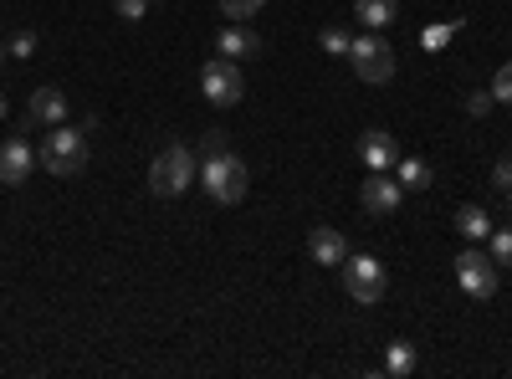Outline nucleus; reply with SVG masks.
Wrapping results in <instances>:
<instances>
[{
	"mask_svg": "<svg viewBox=\"0 0 512 379\" xmlns=\"http://www.w3.org/2000/svg\"><path fill=\"white\" fill-rule=\"evenodd\" d=\"M41 170H47L52 180H72L88 170V129H67V123H57V129H47V139H41Z\"/></svg>",
	"mask_w": 512,
	"mask_h": 379,
	"instance_id": "f257e3e1",
	"label": "nucleus"
},
{
	"mask_svg": "<svg viewBox=\"0 0 512 379\" xmlns=\"http://www.w3.org/2000/svg\"><path fill=\"white\" fill-rule=\"evenodd\" d=\"M195 180H200V159L185 144H164L154 154V164H149V190L164 195V200H180Z\"/></svg>",
	"mask_w": 512,
	"mask_h": 379,
	"instance_id": "f03ea898",
	"label": "nucleus"
},
{
	"mask_svg": "<svg viewBox=\"0 0 512 379\" xmlns=\"http://www.w3.org/2000/svg\"><path fill=\"white\" fill-rule=\"evenodd\" d=\"M200 185H205V195L216 200V205H236V200H246V190H251V170H246V159L241 154H216V159H200Z\"/></svg>",
	"mask_w": 512,
	"mask_h": 379,
	"instance_id": "7ed1b4c3",
	"label": "nucleus"
},
{
	"mask_svg": "<svg viewBox=\"0 0 512 379\" xmlns=\"http://www.w3.org/2000/svg\"><path fill=\"white\" fill-rule=\"evenodd\" d=\"M200 93L216 103V108H236L246 98V77H241V62L231 57H210L200 67Z\"/></svg>",
	"mask_w": 512,
	"mask_h": 379,
	"instance_id": "20e7f679",
	"label": "nucleus"
},
{
	"mask_svg": "<svg viewBox=\"0 0 512 379\" xmlns=\"http://www.w3.org/2000/svg\"><path fill=\"white\" fill-rule=\"evenodd\" d=\"M349 57H354V72L364 82H390L395 77V47L384 41L379 31H364L349 41Z\"/></svg>",
	"mask_w": 512,
	"mask_h": 379,
	"instance_id": "39448f33",
	"label": "nucleus"
},
{
	"mask_svg": "<svg viewBox=\"0 0 512 379\" xmlns=\"http://www.w3.org/2000/svg\"><path fill=\"white\" fill-rule=\"evenodd\" d=\"M456 282H461L466 298L487 303L492 292H497V262L482 257V251H461V257H456Z\"/></svg>",
	"mask_w": 512,
	"mask_h": 379,
	"instance_id": "423d86ee",
	"label": "nucleus"
},
{
	"mask_svg": "<svg viewBox=\"0 0 512 379\" xmlns=\"http://www.w3.org/2000/svg\"><path fill=\"white\" fill-rule=\"evenodd\" d=\"M344 287L354 303H379L384 298V267L379 257H344Z\"/></svg>",
	"mask_w": 512,
	"mask_h": 379,
	"instance_id": "0eeeda50",
	"label": "nucleus"
},
{
	"mask_svg": "<svg viewBox=\"0 0 512 379\" xmlns=\"http://www.w3.org/2000/svg\"><path fill=\"white\" fill-rule=\"evenodd\" d=\"M400 180H390V175H374L369 170V180L359 185V205L369 210V216H395V210H400Z\"/></svg>",
	"mask_w": 512,
	"mask_h": 379,
	"instance_id": "6e6552de",
	"label": "nucleus"
},
{
	"mask_svg": "<svg viewBox=\"0 0 512 379\" xmlns=\"http://www.w3.org/2000/svg\"><path fill=\"white\" fill-rule=\"evenodd\" d=\"M359 159L369 164L374 175H390V170H395V164H400L405 154H400L395 134H384V129H369V134H364V144H359Z\"/></svg>",
	"mask_w": 512,
	"mask_h": 379,
	"instance_id": "1a4fd4ad",
	"label": "nucleus"
},
{
	"mask_svg": "<svg viewBox=\"0 0 512 379\" xmlns=\"http://www.w3.org/2000/svg\"><path fill=\"white\" fill-rule=\"evenodd\" d=\"M36 170V154L26 139H6L0 144V185H26Z\"/></svg>",
	"mask_w": 512,
	"mask_h": 379,
	"instance_id": "9d476101",
	"label": "nucleus"
},
{
	"mask_svg": "<svg viewBox=\"0 0 512 379\" xmlns=\"http://www.w3.org/2000/svg\"><path fill=\"white\" fill-rule=\"evenodd\" d=\"M26 118L41 123V129H57V123H67V98L57 88H36L26 103Z\"/></svg>",
	"mask_w": 512,
	"mask_h": 379,
	"instance_id": "9b49d317",
	"label": "nucleus"
},
{
	"mask_svg": "<svg viewBox=\"0 0 512 379\" xmlns=\"http://www.w3.org/2000/svg\"><path fill=\"white\" fill-rule=\"evenodd\" d=\"M308 251H313V262H318V267H338V262L349 257V241H344V231H333V226H313Z\"/></svg>",
	"mask_w": 512,
	"mask_h": 379,
	"instance_id": "f8f14e48",
	"label": "nucleus"
},
{
	"mask_svg": "<svg viewBox=\"0 0 512 379\" xmlns=\"http://www.w3.org/2000/svg\"><path fill=\"white\" fill-rule=\"evenodd\" d=\"M216 52H221V57H231V62H246V57H262V36H256V31H246V26L236 21V26H226V31H221V41H216Z\"/></svg>",
	"mask_w": 512,
	"mask_h": 379,
	"instance_id": "ddd939ff",
	"label": "nucleus"
},
{
	"mask_svg": "<svg viewBox=\"0 0 512 379\" xmlns=\"http://www.w3.org/2000/svg\"><path fill=\"white\" fill-rule=\"evenodd\" d=\"M354 16H359L369 31H384V26L400 16V0H354Z\"/></svg>",
	"mask_w": 512,
	"mask_h": 379,
	"instance_id": "4468645a",
	"label": "nucleus"
},
{
	"mask_svg": "<svg viewBox=\"0 0 512 379\" xmlns=\"http://www.w3.org/2000/svg\"><path fill=\"white\" fill-rule=\"evenodd\" d=\"M456 231L472 236V241H487V236H492V216H487L482 205H461V210H456Z\"/></svg>",
	"mask_w": 512,
	"mask_h": 379,
	"instance_id": "2eb2a0df",
	"label": "nucleus"
},
{
	"mask_svg": "<svg viewBox=\"0 0 512 379\" xmlns=\"http://www.w3.org/2000/svg\"><path fill=\"white\" fill-rule=\"evenodd\" d=\"M395 175H400V190H431V164L425 159H400Z\"/></svg>",
	"mask_w": 512,
	"mask_h": 379,
	"instance_id": "dca6fc26",
	"label": "nucleus"
},
{
	"mask_svg": "<svg viewBox=\"0 0 512 379\" xmlns=\"http://www.w3.org/2000/svg\"><path fill=\"white\" fill-rule=\"evenodd\" d=\"M384 374L390 379L415 374V344H390V354H384Z\"/></svg>",
	"mask_w": 512,
	"mask_h": 379,
	"instance_id": "f3484780",
	"label": "nucleus"
},
{
	"mask_svg": "<svg viewBox=\"0 0 512 379\" xmlns=\"http://www.w3.org/2000/svg\"><path fill=\"white\" fill-rule=\"evenodd\" d=\"M487 241H492V262H502V267H512V226H502V231H492Z\"/></svg>",
	"mask_w": 512,
	"mask_h": 379,
	"instance_id": "a211bd4d",
	"label": "nucleus"
},
{
	"mask_svg": "<svg viewBox=\"0 0 512 379\" xmlns=\"http://www.w3.org/2000/svg\"><path fill=\"white\" fill-rule=\"evenodd\" d=\"M267 0H221V16H231V21H246V16H256Z\"/></svg>",
	"mask_w": 512,
	"mask_h": 379,
	"instance_id": "6ab92c4d",
	"label": "nucleus"
},
{
	"mask_svg": "<svg viewBox=\"0 0 512 379\" xmlns=\"http://www.w3.org/2000/svg\"><path fill=\"white\" fill-rule=\"evenodd\" d=\"M318 41H323V52H333V57H349V41H354V36H344L338 26H323V36H318Z\"/></svg>",
	"mask_w": 512,
	"mask_h": 379,
	"instance_id": "aec40b11",
	"label": "nucleus"
},
{
	"mask_svg": "<svg viewBox=\"0 0 512 379\" xmlns=\"http://www.w3.org/2000/svg\"><path fill=\"white\" fill-rule=\"evenodd\" d=\"M492 98L512 108V62H502V67H497V77H492Z\"/></svg>",
	"mask_w": 512,
	"mask_h": 379,
	"instance_id": "412c9836",
	"label": "nucleus"
},
{
	"mask_svg": "<svg viewBox=\"0 0 512 379\" xmlns=\"http://www.w3.org/2000/svg\"><path fill=\"white\" fill-rule=\"evenodd\" d=\"M226 139H231V134H221V129H210V134L200 139V159H216V154H226V149H231Z\"/></svg>",
	"mask_w": 512,
	"mask_h": 379,
	"instance_id": "4be33fe9",
	"label": "nucleus"
},
{
	"mask_svg": "<svg viewBox=\"0 0 512 379\" xmlns=\"http://www.w3.org/2000/svg\"><path fill=\"white\" fill-rule=\"evenodd\" d=\"M492 185H497V190H512V154H502V159L492 164Z\"/></svg>",
	"mask_w": 512,
	"mask_h": 379,
	"instance_id": "5701e85b",
	"label": "nucleus"
},
{
	"mask_svg": "<svg viewBox=\"0 0 512 379\" xmlns=\"http://www.w3.org/2000/svg\"><path fill=\"white\" fill-rule=\"evenodd\" d=\"M11 57H31L36 52V31H21V36H11V47H6Z\"/></svg>",
	"mask_w": 512,
	"mask_h": 379,
	"instance_id": "b1692460",
	"label": "nucleus"
},
{
	"mask_svg": "<svg viewBox=\"0 0 512 379\" xmlns=\"http://www.w3.org/2000/svg\"><path fill=\"white\" fill-rule=\"evenodd\" d=\"M144 11H149V0H118V16L123 21H144Z\"/></svg>",
	"mask_w": 512,
	"mask_h": 379,
	"instance_id": "393cba45",
	"label": "nucleus"
},
{
	"mask_svg": "<svg viewBox=\"0 0 512 379\" xmlns=\"http://www.w3.org/2000/svg\"><path fill=\"white\" fill-rule=\"evenodd\" d=\"M492 103H497L492 93H472V98H466V113H472V118H482V113H487Z\"/></svg>",
	"mask_w": 512,
	"mask_h": 379,
	"instance_id": "a878e982",
	"label": "nucleus"
},
{
	"mask_svg": "<svg viewBox=\"0 0 512 379\" xmlns=\"http://www.w3.org/2000/svg\"><path fill=\"white\" fill-rule=\"evenodd\" d=\"M6 108H11V103H6V93H0V118H6Z\"/></svg>",
	"mask_w": 512,
	"mask_h": 379,
	"instance_id": "bb28decb",
	"label": "nucleus"
},
{
	"mask_svg": "<svg viewBox=\"0 0 512 379\" xmlns=\"http://www.w3.org/2000/svg\"><path fill=\"white\" fill-rule=\"evenodd\" d=\"M6 57H11V52H6V47H0V67H6Z\"/></svg>",
	"mask_w": 512,
	"mask_h": 379,
	"instance_id": "cd10ccee",
	"label": "nucleus"
},
{
	"mask_svg": "<svg viewBox=\"0 0 512 379\" xmlns=\"http://www.w3.org/2000/svg\"><path fill=\"white\" fill-rule=\"evenodd\" d=\"M507 205H512V190H507Z\"/></svg>",
	"mask_w": 512,
	"mask_h": 379,
	"instance_id": "c85d7f7f",
	"label": "nucleus"
}]
</instances>
